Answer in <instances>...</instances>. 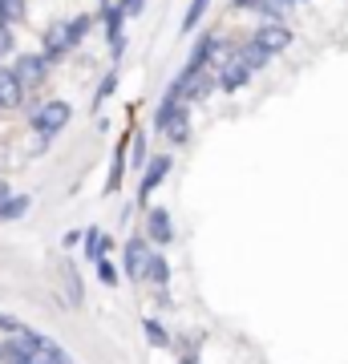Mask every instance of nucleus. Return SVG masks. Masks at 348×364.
<instances>
[{
	"label": "nucleus",
	"instance_id": "obj_1",
	"mask_svg": "<svg viewBox=\"0 0 348 364\" xmlns=\"http://www.w3.org/2000/svg\"><path fill=\"white\" fill-rule=\"evenodd\" d=\"M0 360L4 364H21V360L25 364H73V356L53 336H41V332L25 328V332H16V336H9L0 344Z\"/></svg>",
	"mask_w": 348,
	"mask_h": 364
},
{
	"label": "nucleus",
	"instance_id": "obj_2",
	"mask_svg": "<svg viewBox=\"0 0 348 364\" xmlns=\"http://www.w3.org/2000/svg\"><path fill=\"white\" fill-rule=\"evenodd\" d=\"M69 117H73V105L57 97V102H45L33 109V130L41 134V142H49V138H57L69 126Z\"/></svg>",
	"mask_w": 348,
	"mask_h": 364
},
{
	"label": "nucleus",
	"instance_id": "obj_3",
	"mask_svg": "<svg viewBox=\"0 0 348 364\" xmlns=\"http://www.w3.org/2000/svg\"><path fill=\"white\" fill-rule=\"evenodd\" d=\"M13 69H16V77L25 81V90H37L49 77V57L45 53H16Z\"/></svg>",
	"mask_w": 348,
	"mask_h": 364
},
{
	"label": "nucleus",
	"instance_id": "obj_4",
	"mask_svg": "<svg viewBox=\"0 0 348 364\" xmlns=\"http://www.w3.org/2000/svg\"><path fill=\"white\" fill-rule=\"evenodd\" d=\"M69 49H73V37H69V21H53V25L45 28L41 53L49 57V65H53V61H61V57H65Z\"/></svg>",
	"mask_w": 348,
	"mask_h": 364
},
{
	"label": "nucleus",
	"instance_id": "obj_5",
	"mask_svg": "<svg viewBox=\"0 0 348 364\" xmlns=\"http://www.w3.org/2000/svg\"><path fill=\"white\" fill-rule=\"evenodd\" d=\"M122 21H126V9H122V4H102L105 41H110V53H114V57H122V49H126V33H122Z\"/></svg>",
	"mask_w": 348,
	"mask_h": 364
},
{
	"label": "nucleus",
	"instance_id": "obj_6",
	"mask_svg": "<svg viewBox=\"0 0 348 364\" xmlns=\"http://www.w3.org/2000/svg\"><path fill=\"white\" fill-rule=\"evenodd\" d=\"M25 81L16 77V69L13 65H0V109H21V102H25Z\"/></svg>",
	"mask_w": 348,
	"mask_h": 364
},
{
	"label": "nucleus",
	"instance_id": "obj_7",
	"mask_svg": "<svg viewBox=\"0 0 348 364\" xmlns=\"http://www.w3.org/2000/svg\"><path fill=\"white\" fill-rule=\"evenodd\" d=\"M146 239L158 243V247L174 243V223H170V210L167 207H150V210H146Z\"/></svg>",
	"mask_w": 348,
	"mask_h": 364
},
{
	"label": "nucleus",
	"instance_id": "obj_8",
	"mask_svg": "<svg viewBox=\"0 0 348 364\" xmlns=\"http://www.w3.org/2000/svg\"><path fill=\"white\" fill-rule=\"evenodd\" d=\"M167 174H170V158L167 154L150 158V162H146V170H142V182H138V203H146V198L154 195L158 186L167 182Z\"/></svg>",
	"mask_w": 348,
	"mask_h": 364
},
{
	"label": "nucleus",
	"instance_id": "obj_9",
	"mask_svg": "<svg viewBox=\"0 0 348 364\" xmlns=\"http://www.w3.org/2000/svg\"><path fill=\"white\" fill-rule=\"evenodd\" d=\"M251 41H259V45H263V49H268L271 57H280V53H284L288 45H292V28L280 25V21H268V25H259V33H255Z\"/></svg>",
	"mask_w": 348,
	"mask_h": 364
},
{
	"label": "nucleus",
	"instance_id": "obj_10",
	"mask_svg": "<svg viewBox=\"0 0 348 364\" xmlns=\"http://www.w3.org/2000/svg\"><path fill=\"white\" fill-rule=\"evenodd\" d=\"M251 73H255V69L247 65L239 53H231V57L223 61V69H219V85H223L227 93H235L239 85H247V81H251Z\"/></svg>",
	"mask_w": 348,
	"mask_h": 364
},
{
	"label": "nucleus",
	"instance_id": "obj_11",
	"mask_svg": "<svg viewBox=\"0 0 348 364\" xmlns=\"http://www.w3.org/2000/svg\"><path fill=\"white\" fill-rule=\"evenodd\" d=\"M146 263H150V247H146L142 235H134L126 243V267H122V272H126L130 279H146Z\"/></svg>",
	"mask_w": 348,
	"mask_h": 364
},
{
	"label": "nucleus",
	"instance_id": "obj_12",
	"mask_svg": "<svg viewBox=\"0 0 348 364\" xmlns=\"http://www.w3.org/2000/svg\"><path fill=\"white\" fill-rule=\"evenodd\" d=\"M162 134H167V138H170L174 146L186 142V138H191V109H186V105H179V114L170 117V126H167Z\"/></svg>",
	"mask_w": 348,
	"mask_h": 364
},
{
	"label": "nucleus",
	"instance_id": "obj_13",
	"mask_svg": "<svg viewBox=\"0 0 348 364\" xmlns=\"http://www.w3.org/2000/svg\"><path fill=\"white\" fill-rule=\"evenodd\" d=\"M235 53H239V57H243V61H247L251 69H255V73H259V69H263V65L271 61V53L263 49L259 41H243V45H235Z\"/></svg>",
	"mask_w": 348,
	"mask_h": 364
},
{
	"label": "nucleus",
	"instance_id": "obj_14",
	"mask_svg": "<svg viewBox=\"0 0 348 364\" xmlns=\"http://www.w3.org/2000/svg\"><path fill=\"white\" fill-rule=\"evenodd\" d=\"M146 284H154V287H167V284H170V263H167V255L150 251V263H146Z\"/></svg>",
	"mask_w": 348,
	"mask_h": 364
},
{
	"label": "nucleus",
	"instance_id": "obj_15",
	"mask_svg": "<svg viewBox=\"0 0 348 364\" xmlns=\"http://www.w3.org/2000/svg\"><path fill=\"white\" fill-rule=\"evenodd\" d=\"M81 247H85V255H90L93 263H97V259H105V251H110V235L97 231V227H90V231H85V243H81Z\"/></svg>",
	"mask_w": 348,
	"mask_h": 364
},
{
	"label": "nucleus",
	"instance_id": "obj_16",
	"mask_svg": "<svg viewBox=\"0 0 348 364\" xmlns=\"http://www.w3.org/2000/svg\"><path fill=\"white\" fill-rule=\"evenodd\" d=\"M28 207H33V198H28V195H13L9 203H4V210H0V219H4V223L25 219V215H28Z\"/></svg>",
	"mask_w": 348,
	"mask_h": 364
},
{
	"label": "nucleus",
	"instance_id": "obj_17",
	"mask_svg": "<svg viewBox=\"0 0 348 364\" xmlns=\"http://www.w3.org/2000/svg\"><path fill=\"white\" fill-rule=\"evenodd\" d=\"M142 328H146V340H150L154 348H170V336H167V328L158 324V320H142Z\"/></svg>",
	"mask_w": 348,
	"mask_h": 364
},
{
	"label": "nucleus",
	"instance_id": "obj_18",
	"mask_svg": "<svg viewBox=\"0 0 348 364\" xmlns=\"http://www.w3.org/2000/svg\"><path fill=\"white\" fill-rule=\"evenodd\" d=\"M122 170H126V142L117 146V158H114V174H110V182H105V195H114L117 186H122Z\"/></svg>",
	"mask_w": 348,
	"mask_h": 364
},
{
	"label": "nucleus",
	"instance_id": "obj_19",
	"mask_svg": "<svg viewBox=\"0 0 348 364\" xmlns=\"http://www.w3.org/2000/svg\"><path fill=\"white\" fill-rule=\"evenodd\" d=\"M90 25H93V16H73V21H69V37H73V49H78L81 41H85V33H90Z\"/></svg>",
	"mask_w": 348,
	"mask_h": 364
},
{
	"label": "nucleus",
	"instance_id": "obj_20",
	"mask_svg": "<svg viewBox=\"0 0 348 364\" xmlns=\"http://www.w3.org/2000/svg\"><path fill=\"white\" fill-rule=\"evenodd\" d=\"M206 4H211V0H191V9H186V16H182V28H186V33H191V28L199 25V21H203Z\"/></svg>",
	"mask_w": 348,
	"mask_h": 364
},
{
	"label": "nucleus",
	"instance_id": "obj_21",
	"mask_svg": "<svg viewBox=\"0 0 348 364\" xmlns=\"http://www.w3.org/2000/svg\"><path fill=\"white\" fill-rule=\"evenodd\" d=\"M97 279H102L105 287H117V267L110 259H97Z\"/></svg>",
	"mask_w": 348,
	"mask_h": 364
},
{
	"label": "nucleus",
	"instance_id": "obj_22",
	"mask_svg": "<svg viewBox=\"0 0 348 364\" xmlns=\"http://www.w3.org/2000/svg\"><path fill=\"white\" fill-rule=\"evenodd\" d=\"M65 284H69V299H73V304H81V299H85V287H81V279L73 275V267L65 272Z\"/></svg>",
	"mask_w": 348,
	"mask_h": 364
},
{
	"label": "nucleus",
	"instance_id": "obj_23",
	"mask_svg": "<svg viewBox=\"0 0 348 364\" xmlns=\"http://www.w3.org/2000/svg\"><path fill=\"white\" fill-rule=\"evenodd\" d=\"M114 85H117V73H114V69H110V77L102 81V90H97V97H93V105H102L105 97H110V93H114Z\"/></svg>",
	"mask_w": 348,
	"mask_h": 364
},
{
	"label": "nucleus",
	"instance_id": "obj_24",
	"mask_svg": "<svg viewBox=\"0 0 348 364\" xmlns=\"http://www.w3.org/2000/svg\"><path fill=\"white\" fill-rule=\"evenodd\" d=\"M0 332H9V336H16V332H25V324H21L16 316H4V312H0Z\"/></svg>",
	"mask_w": 348,
	"mask_h": 364
},
{
	"label": "nucleus",
	"instance_id": "obj_25",
	"mask_svg": "<svg viewBox=\"0 0 348 364\" xmlns=\"http://www.w3.org/2000/svg\"><path fill=\"white\" fill-rule=\"evenodd\" d=\"M122 9H126V16H142L146 13V0H117Z\"/></svg>",
	"mask_w": 348,
	"mask_h": 364
},
{
	"label": "nucleus",
	"instance_id": "obj_26",
	"mask_svg": "<svg viewBox=\"0 0 348 364\" xmlns=\"http://www.w3.org/2000/svg\"><path fill=\"white\" fill-rule=\"evenodd\" d=\"M78 243H85V231H65V239H61V247H78Z\"/></svg>",
	"mask_w": 348,
	"mask_h": 364
},
{
	"label": "nucleus",
	"instance_id": "obj_27",
	"mask_svg": "<svg viewBox=\"0 0 348 364\" xmlns=\"http://www.w3.org/2000/svg\"><path fill=\"white\" fill-rule=\"evenodd\" d=\"M134 162H138V166L146 162V134H138V138H134Z\"/></svg>",
	"mask_w": 348,
	"mask_h": 364
},
{
	"label": "nucleus",
	"instance_id": "obj_28",
	"mask_svg": "<svg viewBox=\"0 0 348 364\" xmlns=\"http://www.w3.org/2000/svg\"><path fill=\"white\" fill-rule=\"evenodd\" d=\"M4 9H9V16H13V21H21V16H25V0H9Z\"/></svg>",
	"mask_w": 348,
	"mask_h": 364
},
{
	"label": "nucleus",
	"instance_id": "obj_29",
	"mask_svg": "<svg viewBox=\"0 0 348 364\" xmlns=\"http://www.w3.org/2000/svg\"><path fill=\"white\" fill-rule=\"evenodd\" d=\"M13 33H9V28H4V33H0V57H4V53H13Z\"/></svg>",
	"mask_w": 348,
	"mask_h": 364
},
{
	"label": "nucleus",
	"instance_id": "obj_30",
	"mask_svg": "<svg viewBox=\"0 0 348 364\" xmlns=\"http://www.w3.org/2000/svg\"><path fill=\"white\" fill-rule=\"evenodd\" d=\"M9 21H13V16H9V9H4V4H0V33L9 28Z\"/></svg>",
	"mask_w": 348,
	"mask_h": 364
},
{
	"label": "nucleus",
	"instance_id": "obj_31",
	"mask_svg": "<svg viewBox=\"0 0 348 364\" xmlns=\"http://www.w3.org/2000/svg\"><path fill=\"white\" fill-rule=\"evenodd\" d=\"M9 198H13V195H9V182H0V210H4V203H9Z\"/></svg>",
	"mask_w": 348,
	"mask_h": 364
},
{
	"label": "nucleus",
	"instance_id": "obj_32",
	"mask_svg": "<svg viewBox=\"0 0 348 364\" xmlns=\"http://www.w3.org/2000/svg\"><path fill=\"white\" fill-rule=\"evenodd\" d=\"M288 4H300V0H288Z\"/></svg>",
	"mask_w": 348,
	"mask_h": 364
},
{
	"label": "nucleus",
	"instance_id": "obj_33",
	"mask_svg": "<svg viewBox=\"0 0 348 364\" xmlns=\"http://www.w3.org/2000/svg\"><path fill=\"white\" fill-rule=\"evenodd\" d=\"M0 4H9V0H0Z\"/></svg>",
	"mask_w": 348,
	"mask_h": 364
}]
</instances>
